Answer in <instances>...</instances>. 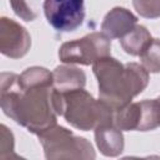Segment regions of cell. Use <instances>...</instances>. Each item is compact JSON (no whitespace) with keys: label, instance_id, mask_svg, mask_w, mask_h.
I'll use <instances>...</instances> for the list:
<instances>
[{"label":"cell","instance_id":"6","mask_svg":"<svg viewBox=\"0 0 160 160\" xmlns=\"http://www.w3.org/2000/svg\"><path fill=\"white\" fill-rule=\"evenodd\" d=\"M42 10L48 22L60 32L76 30L84 21V0H44Z\"/></svg>","mask_w":160,"mask_h":160},{"label":"cell","instance_id":"4","mask_svg":"<svg viewBox=\"0 0 160 160\" xmlns=\"http://www.w3.org/2000/svg\"><path fill=\"white\" fill-rule=\"evenodd\" d=\"M38 136L46 159H95L96 156L92 145L85 138L76 136L64 126L54 125Z\"/></svg>","mask_w":160,"mask_h":160},{"label":"cell","instance_id":"16","mask_svg":"<svg viewBox=\"0 0 160 160\" xmlns=\"http://www.w3.org/2000/svg\"><path fill=\"white\" fill-rule=\"evenodd\" d=\"M132 5L142 18H160V0H132Z\"/></svg>","mask_w":160,"mask_h":160},{"label":"cell","instance_id":"9","mask_svg":"<svg viewBox=\"0 0 160 160\" xmlns=\"http://www.w3.org/2000/svg\"><path fill=\"white\" fill-rule=\"evenodd\" d=\"M95 142L105 156H118L124 150L122 131L114 124L101 125L95 129Z\"/></svg>","mask_w":160,"mask_h":160},{"label":"cell","instance_id":"17","mask_svg":"<svg viewBox=\"0 0 160 160\" xmlns=\"http://www.w3.org/2000/svg\"><path fill=\"white\" fill-rule=\"evenodd\" d=\"M19 158L14 151V135L8 129V126H0V158L9 159V158Z\"/></svg>","mask_w":160,"mask_h":160},{"label":"cell","instance_id":"3","mask_svg":"<svg viewBox=\"0 0 160 160\" xmlns=\"http://www.w3.org/2000/svg\"><path fill=\"white\" fill-rule=\"evenodd\" d=\"M51 101L55 112L79 130L89 131L101 125L114 124V110L100 99H94L84 88L70 91L52 89Z\"/></svg>","mask_w":160,"mask_h":160},{"label":"cell","instance_id":"10","mask_svg":"<svg viewBox=\"0 0 160 160\" xmlns=\"http://www.w3.org/2000/svg\"><path fill=\"white\" fill-rule=\"evenodd\" d=\"M54 76V89L59 91H70L75 89H81L85 86L86 75L85 72L72 66V64L56 66L52 71Z\"/></svg>","mask_w":160,"mask_h":160},{"label":"cell","instance_id":"12","mask_svg":"<svg viewBox=\"0 0 160 160\" xmlns=\"http://www.w3.org/2000/svg\"><path fill=\"white\" fill-rule=\"evenodd\" d=\"M140 119L138 131H150L160 126V100L146 99L139 101Z\"/></svg>","mask_w":160,"mask_h":160},{"label":"cell","instance_id":"11","mask_svg":"<svg viewBox=\"0 0 160 160\" xmlns=\"http://www.w3.org/2000/svg\"><path fill=\"white\" fill-rule=\"evenodd\" d=\"M151 40L152 38L149 30L142 25H135V28L130 32L119 39L124 51L132 56H140Z\"/></svg>","mask_w":160,"mask_h":160},{"label":"cell","instance_id":"15","mask_svg":"<svg viewBox=\"0 0 160 160\" xmlns=\"http://www.w3.org/2000/svg\"><path fill=\"white\" fill-rule=\"evenodd\" d=\"M12 11L24 21H34L39 15V0H9Z\"/></svg>","mask_w":160,"mask_h":160},{"label":"cell","instance_id":"18","mask_svg":"<svg viewBox=\"0 0 160 160\" xmlns=\"http://www.w3.org/2000/svg\"><path fill=\"white\" fill-rule=\"evenodd\" d=\"M159 100H160V98H159Z\"/></svg>","mask_w":160,"mask_h":160},{"label":"cell","instance_id":"2","mask_svg":"<svg viewBox=\"0 0 160 160\" xmlns=\"http://www.w3.org/2000/svg\"><path fill=\"white\" fill-rule=\"evenodd\" d=\"M92 71L98 79L99 99L114 111L131 102L149 84V72L142 65L121 64L110 55L96 60Z\"/></svg>","mask_w":160,"mask_h":160},{"label":"cell","instance_id":"1","mask_svg":"<svg viewBox=\"0 0 160 160\" xmlns=\"http://www.w3.org/2000/svg\"><path fill=\"white\" fill-rule=\"evenodd\" d=\"M54 86L22 88L20 75L1 72L0 102L6 116L28 131L39 135L56 125V112L51 101Z\"/></svg>","mask_w":160,"mask_h":160},{"label":"cell","instance_id":"7","mask_svg":"<svg viewBox=\"0 0 160 160\" xmlns=\"http://www.w3.org/2000/svg\"><path fill=\"white\" fill-rule=\"evenodd\" d=\"M31 38L28 30L9 18L0 19V51L11 59H20L28 54Z\"/></svg>","mask_w":160,"mask_h":160},{"label":"cell","instance_id":"8","mask_svg":"<svg viewBox=\"0 0 160 160\" xmlns=\"http://www.w3.org/2000/svg\"><path fill=\"white\" fill-rule=\"evenodd\" d=\"M138 22V18L126 8L115 6L104 18L101 32L109 39H121L130 32Z\"/></svg>","mask_w":160,"mask_h":160},{"label":"cell","instance_id":"14","mask_svg":"<svg viewBox=\"0 0 160 160\" xmlns=\"http://www.w3.org/2000/svg\"><path fill=\"white\" fill-rule=\"evenodd\" d=\"M141 65L148 72H160V39H152L140 55Z\"/></svg>","mask_w":160,"mask_h":160},{"label":"cell","instance_id":"5","mask_svg":"<svg viewBox=\"0 0 160 160\" xmlns=\"http://www.w3.org/2000/svg\"><path fill=\"white\" fill-rule=\"evenodd\" d=\"M111 39L102 32H91L81 39L64 42L59 49V59L65 64L92 65L96 60L109 56Z\"/></svg>","mask_w":160,"mask_h":160},{"label":"cell","instance_id":"13","mask_svg":"<svg viewBox=\"0 0 160 160\" xmlns=\"http://www.w3.org/2000/svg\"><path fill=\"white\" fill-rule=\"evenodd\" d=\"M20 84L22 88L54 86V76L45 68L31 66L20 74Z\"/></svg>","mask_w":160,"mask_h":160}]
</instances>
